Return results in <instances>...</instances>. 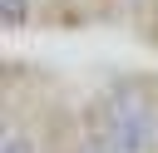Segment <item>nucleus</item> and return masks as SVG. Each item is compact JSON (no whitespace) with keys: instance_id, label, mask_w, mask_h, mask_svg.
I'll list each match as a JSON object with an SVG mask.
<instances>
[{"instance_id":"4","label":"nucleus","mask_w":158,"mask_h":153,"mask_svg":"<svg viewBox=\"0 0 158 153\" xmlns=\"http://www.w3.org/2000/svg\"><path fill=\"white\" fill-rule=\"evenodd\" d=\"M128 10H148V5H158V0H123Z\"/></svg>"},{"instance_id":"1","label":"nucleus","mask_w":158,"mask_h":153,"mask_svg":"<svg viewBox=\"0 0 158 153\" xmlns=\"http://www.w3.org/2000/svg\"><path fill=\"white\" fill-rule=\"evenodd\" d=\"M104 133L118 153H158V104L138 79H114L104 94Z\"/></svg>"},{"instance_id":"2","label":"nucleus","mask_w":158,"mask_h":153,"mask_svg":"<svg viewBox=\"0 0 158 153\" xmlns=\"http://www.w3.org/2000/svg\"><path fill=\"white\" fill-rule=\"evenodd\" d=\"M79 153H118V148H114V138H109L104 128H89L84 143H79Z\"/></svg>"},{"instance_id":"3","label":"nucleus","mask_w":158,"mask_h":153,"mask_svg":"<svg viewBox=\"0 0 158 153\" xmlns=\"http://www.w3.org/2000/svg\"><path fill=\"white\" fill-rule=\"evenodd\" d=\"M0 153H40V148H35V138H30V133H15V128H10Z\"/></svg>"}]
</instances>
